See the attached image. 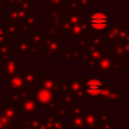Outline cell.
Returning <instances> with one entry per match:
<instances>
[{"label":"cell","instance_id":"obj_1","mask_svg":"<svg viewBox=\"0 0 129 129\" xmlns=\"http://www.w3.org/2000/svg\"><path fill=\"white\" fill-rule=\"evenodd\" d=\"M109 17L104 11H95L89 18V23L91 27L97 31L106 29L109 25Z\"/></svg>","mask_w":129,"mask_h":129},{"label":"cell","instance_id":"obj_2","mask_svg":"<svg viewBox=\"0 0 129 129\" xmlns=\"http://www.w3.org/2000/svg\"><path fill=\"white\" fill-rule=\"evenodd\" d=\"M86 89L90 94H97L102 90V84L97 80H91L86 84Z\"/></svg>","mask_w":129,"mask_h":129},{"label":"cell","instance_id":"obj_3","mask_svg":"<svg viewBox=\"0 0 129 129\" xmlns=\"http://www.w3.org/2000/svg\"><path fill=\"white\" fill-rule=\"evenodd\" d=\"M3 39V33H2V31L0 30V41Z\"/></svg>","mask_w":129,"mask_h":129}]
</instances>
